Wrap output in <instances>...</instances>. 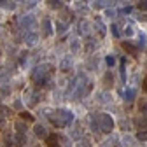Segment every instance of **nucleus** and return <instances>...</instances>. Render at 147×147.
I'll use <instances>...</instances> for the list:
<instances>
[{
    "label": "nucleus",
    "instance_id": "obj_1",
    "mask_svg": "<svg viewBox=\"0 0 147 147\" xmlns=\"http://www.w3.org/2000/svg\"><path fill=\"white\" fill-rule=\"evenodd\" d=\"M49 121L56 128H65V126H70L74 123V114L67 109H58L53 114H49Z\"/></svg>",
    "mask_w": 147,
    "mask_h": 147
},
{
    "label": "nucleus",
    "instance_id": "obj_2",
    "mask_svg": "<svg viewBox=\"0 0 147 147\" xmlns=\"http://www.w3.org/2000/svg\"><path fill=\"white\" fill-rule=\"evenodd\" d=\"M51 74H53V65L51 63L39 65L32 72V81L35 84H47V82H51Z\"/></svg>",
    "mask_w": 147,
    "mask_h": 147
},
{
    "label": "nucleus",
    "instance_id": "obj_3",
    "mask_svg": "<svg viewBox=\"0 0 147 147\" xmlns=\"http://www.w3.org/2000/svg\"><path fill=\"white\" fill-rule=\"evenodd\" d=\"M98 124H100V131H103V133H110L114 130V126H116L114 119L109 114H100L98 116Z\"/></svg>",
    "mask_w": 147,
    "mask_h": 147
},
{
    "label": "nucleus",
    "instance_id": "obj_4",
    "mask_svg": "<svg viewBox=\"0 0 147 147\" xmlns=\"http://www.w3.org/2000/svg\"><path fill=\"white\" fill-rule=\"evenodd\" d=\"M20 26L23 30H32V28L37 26V21H35V18L32 14H25V16L20 18Z\"/></svg>",
    "mask_w": 147,
    "mask_h": 147
},
{
    "label": "nucleus",
    "instance_id": "obj_5",
    "mask_svg": "<svg viewBox=\"0 0 147 147\" xmlns=\"http://www.w3.org/2000/svg\"><path fill=\"white\" fill-rule=\"evenodd\" d=\"M23 40H25L26 46L33 47V46H37V42H39V33H37V32H26L23 35Z\"/></svg>",
    "mask_w": 147,
    "mask_h": 147
},
{
    "label": "nucleus",
    "instance_id": "obj_6",
    "mask_svg": "<svg viewBox=\"0 0 147 147\" xmlns=\"http://www.w3.org/2000/svg\"><path fill=\"white\" fill-rule=\"evenodd\" d=\"M40 98H42V96H39V93H35L33 89H26V91H25V102H26L28 105H35Z\"/></svg>",
    "mask_w": 147,
    "mask_h": 147
},
{
    "label": "nucleus",
    "instance_id": "obj_7",
    "mask_svg": "<svg viewBox=\"0 0 147 147\" xmlns=\"http://www.w3.org/2000/svg\"><path fill=\"white\" fill-rule=\"evenodd\" d=\"M123 49L128 53V54H133V56H135V54H137V51H138V46L137 44H133V42H130V40H123Z\"/></svg>",
    "mask_w": 147,
    "mask_h": 147
},
{
    "label": "nucleus",
    "instance_id": "obj_8",
    "mask_svg": "<svg viewBox=\"0 0 147 147\" xmlns=\"http://www.w3.org/2000/svg\"><path fill=\"white\" fill-rule=\"evenodd\" d=\"M12 144H14L16 147H23V145L26 144V135H25V133H16V135L12 137Z\"/></svg>",
    "mask_w": 147,
    "mask_h": 147
},
{
    "label": "nucleus",
    "instance_id": "obj_9",
    "mask_svg": "<svg viewBox=\"0 0 147 147\" xmlns=\"http://www.w3.org/2000/svg\"><path fill=\"white\" fill-rule=\"evenodd\" d=\"M135 96H137V93H135L133 88H126V89L123 91V100H126V102H133Z\"/></svg>",
    "mask_w": 147,
    "mask_h": 147
},
{
    "label": "nucleus",
    "instance_id": "obj_10",
    "mask_svg": "<svg viewBox=\"0 0 147 147\" xmlns=\"http://www.w3.org/2000/svg\"><path fill=\"white\" fill-rule=\"evenodd\" d=\"M77 32H79V35H88V33L91 32V28H89V23H88L86 20H82V21H79V26H77Z\"/></svg>",
    "mask_w": 147,
    "mask_h": 147
},
{
    "label": "nucleus",
    "instance_id": "obj_11",
    "mask_svg": "<svg viewBox=\"0 0 147 147\" xmlns=\"http://www.w3.org/2000/svg\"><path fill=\"white\" fill-rule=\"evenodd\" d=\"M46 144H47V147H58L60 145V137L58 135H47Z\"/></svg>",
    "mask_w": 147,
    "mask_h": 147
},
{
    "label": "nucleus",
    "instance_id": "obj_12",
    "mask_svg": "<svg viewBox=\"0 0 147 147\" xmlns=\"http://www.w3.org/2000/svg\"><path fill=\"white\" fill-rule=\"evenodd\" d=\"M42 32H44L46 37L53 35V26H51V21L49 20H42Z\"/></svg>",
    "mask_w": 147,
    "mask_h": 147
},
{
    "label": "nucleus",
    "instance_id": "obj_13",
    "mask_svg": "<svg viewBox=\"0 0 147 147\" xmlns=\"http://www.w3.org/2000/svg\"><path fill=\"white\" fill-rule=\"evenodd\" d=\"M33 133H35L37 137H40V138L47 137V131H46V128H44L42 124H35V128H33Z\"/></svg>",
    "mask_w": 147,
    "mask_h": 147
},
{
    "label": "nucleus",
    "instance_id": "obj_14",
    "mask_svg": "<svg viewBox=\"0 0 147 147\" xmlns=\"http://www.w3.org/2000/svg\"><path fill=\"white\" fill-rule=\"evenodd\" d=\"M138 114L147 119V102L145 100H138Z\"/></svg>",
    "mask_w": 147,
    "mask_h": 147
},
{
    "label": "nucleus",
    "instance_id": "obj_15",
    "mask_svg": "<svg viewBox=\"0 0 147 147\" xmlns=\"http://www.w3.org/2000/svg\"><path fill=\"white\" fill-rule=\"evenodd\" d=\"M67 30H68V23H65V21L58 20V21H56V32H58L60 35H63Z\"/></svg>",
    "mask_w": 147,
    "mask_h": 147
},
{
    "label": "nucleus",
    "instance_id": "obj_16",
    "mask_svg": "<svg viewBox=\"0 0 147 147\" xmlns=\"http://www.w3.org/2000/svg\"><path fill=\"white\" fill-rule=\"evenodd\" d=\"M95 47H96V40H95V39H88V40H86V46H84V51H86V53H93Z\"/></svg>",
    "mask_w": 147,
    "mask_h": 147
},
{
    "label": "nucleus",
    "instance_id": "obj_17",
    "mask_svg": "<svg viewBox=\"0 0 147 147\" xmlns=\"http://www.w3.org/2000/svg\"><path fill=\"white\" fill-rule=\"evenodd\" d=\"M102 147H119V140L114 138V137H110V138H107V140L102 144Z\"/></svg>",
    "mask_w": 147,
    "mask_h": 147
},
{
    "label": "nucleus",
    "instance_id": "obj_18",
    "mask_svg": "<svg viewBox=\"0 0 147 147\" xmlns=\"http://www.w3.org/2000/svg\"><path fill=\"white\" fill-rule=\"evenodd\" d=\"M138 39H140V40H138L137 46H138V49H144V47L147 46V35H145L144 32H138Z\"/></svg>",
    "mask_w": 147,
    "mask_h": 147
},
{
    "label": "nucleus",
    "instance_id": "obj_19",
    "mask_svg": "<svg viewBox=\"0 0 147 147\" xmlns=\"http://www.w3.org/2000/svg\"><path fill=\"white\" fill-rule=\"evenodd\" d=\"M47 5L51 9H61L63 7V2H60V0H47Z\"/></svg>",
    "mask_w": 147,
    "mask_h": 147
},
{
    "label": "nucleus",
    "instance_id": "obj_20",
    "mask_svg": "<svg viewBox=\"0 0 147 147\" xmlns=\"http://www.w3.org/2000/svg\"><path fill=\"white\" fill-rule=\"evenodd\" d=\"M105 16L109 18V20H116V18H117V11H114L112 7H107L105 9Z\"/></svg>",
    "mask_w": 147,
    "mask_h": 147
},
{
    "label": "nucleus",
    "instance_id": "obj_21",
    "mask_svg": "<svg viewBox=\"0 0 147 147\" xmlns=\"http://www.w3.org/2000/svg\"><path fill=\"white\" fill-rule=\"evenodd\" d=\"M98 102H102V103H109V102H112V96H110L109 93H100V95H98Z\"/></svg>",
    "mask_w": 147,
    "mask_h": 147
},
{
    "label": "nucleus",
    "instance_id": "obj_22",
    "mask_svg": "<svg viewBox=\"0 0 147 147\" xmlns=\"http://www.w3.org/2000/svg\"><path fill=\"white\" fill-rule=\"evenodd\" d=\"M9 82V74L5 72V70H2V68H0V84H7Z\"/></svg>",
    "mask_w": 147,
    "mask_h": 147
},
{
    "label": "nucleus",
    "instance_id": "obj_23",
    "mask_svg": "<svg viewBox=\"0 0 147 147\" xmlns=\"http://www.w3.org/2000/svg\"><path fill=\"white\" fill-rule=\"evenodd\" d=\"M95 28L98 30V33H100V37H103L105 35V25L98 20V21H95Z\"/></svg>",
    "mask_w": 147,
    "mask_h": 147
},
{
    "label": "nucleus",
    "instance_id": "obj_24",
    "mask_svg": "<svg viewBox=\"0 0 147 147\" xmlns=\"http://www.w3.org/2000/svg\"><path fill=\"white\" fill-rule=\"evenodd\" d=\"M70 65H72V61H70V58L67 56V58H63V60H61V65H60V68H61L63 72H67V70L70 68Z\"/></svg>",
    "mask_w": 147,
    "mask_h": 147
},
{
    "label": "nucleus",
    "instance_id": "obj_25",
    "mask_svg": "<svg viewBox=\"0 0 147 147\" xmlns=\"http://www.w3.org/2000/svg\"><path fill=\"white\" fill-rule=\"evenodd\" d=\"M16 131H18V133H26V124H25L23 121L16 123Z\"/></svg>",
    "mask_w": 147,
    "mask_h": 147
},
{
    "label": "nucleus",
    "instance_id": "obj_26",
    "mask_svg": "<svg viewBox=\"0 0 147 147\" xmlns=\"http://www.w3.org/2000/svg\"><path fill=\"white\" fill-rule=\"evenodd\" d=\"M137 7L142 12H147V0H137Z\"/></svg>",
    "mask_w": 147,
    "mask_h": 147
},
{
    "label": "nucleus",
    "instance_id": "obj_27",
    "mask_svg": "<svg viewBox=\"0 0 147 147\" xmlns=\"http://www.w3.org/2000/svg\"><path fill=\"white\" fill-rule=\"evenodd\" d=\"M137 140H138V142H147V131H145V130H140V131L137 133Z\"/></svg>",
    "mask_w": 147,
    "mask_h": 147
},
{
    "label": "nucleus",
    "instance_id": "obj_28",
    "mask_svg": "<svg viewBox=\"0 0 147 147\" xmlns=\"http://www.w3.org/2000/svg\"><path fill=\"white\" fill-rule=\"evenodd\" d=\"M70 47H72V53H77V51H79V47H81V42H79L77 39H74V40L70 42Z\"/></svg>",
    "mask_w": 147,
    "mask_h": 147
},
{
    "label": "nucleus",
    "instance_id": "obj_29",
    "mask_svg": "<svg viewBox=\"0 0 147 147\" xmlns=\"http://www.w3.org/2000/svg\"><path fill=\"white\" fill-rule=\"evenodd\" d=\"M135 123H137V126H138V128H147V119H145V117H142V116H140L138 119H135Z\"/></svg>",
    "mask_w": 147,
    "mask_h": 147
},
{
    "label": "nucleus",
    "instance_id": "obj_30",
    "mask_svg": "<svg viewBox=\"0 0 147 147\" xmlns=\"http://www.w3.org/2000/svg\"><path fill=\"white\" fill-rule=\"evenodd\" d=\"M105 63H107V65H109L110 68H112V67L116 65V56H112V54H109V56L105 58Z\"/></svg>",
    "mask_w": 147,
    "mask_h": 147
},
{
    "label": "nucleus",
    "instance_id": "obj_31",
    "mask_svg": "<svg viewBox=\"0 0 147 147\" xmlns=\"http://www.w3.org/2000/svg\"><path fill=\"white\" fill-rule=\"evenodd\" d=\"M105 4H103V0H93V2H91V7L93 9H102Z\"/></svg>",
    "mask_w": 147,
    "mask_h": 147
},
{
    "label": "nucleus",
    "instance_id": "obj_32",
    "mask_svg": "<svg viewBox=\"0 0 147 147\" xmlns=\"http://www.w3.org/2000/svg\"><path fill=\"white\" fill-rule=\"evenodd\" d=\"M21 119H23V121H28V123H32V121H33V116H32L30 112H25V110H23V112H21Z\"/></svg>",
    "mask_w": 147,
    "mask_h": 147
},
{
    "label": "nucleus",
    "instance_id": "obj_33",
    "mask_svg": "<svg viewBox=\"0 0 147 147\" xmlns=\"http://www.w3.org/2000/svg\"><path fill=\"white\" fill-rule=\"evenodd\" d=\"M76 147H91V144H89V142H88L86 138H82V140H77Z\"/></svg>",
    "mask_w": 147,
    "mask_h": 147
},
{
    "label": "nucleus",
    "instance_id": "obj_34",
    "mask_svg": "<svg viewBox=\"0 0 147 147\" xmlns=\"http://www.w3.org/2000/svg\"><path fill=\"white\" fill-rule=\"evenodd\" d=\"M119 14H124V16L131 14V7H130V5H126V7H121V9H119Z\"/></svg>",
    "mask_w": 147,
    "mask_h": 147
},
{
    "label": "nucleus",
    "instance_id": "obj_35",
    "mask_svg": "<svg viewBox=\"0 0 147 147\" xmlns=\"http://www.w3.org/2000/svg\"><path fill=\"white\" fill-rule=\"evenodd\" d=\"M110 33H112L116 39L119 37V30H117V25H110Z\"/></svg>",
    "mask_w": 147,
    "mask_h": 147
},
{
    "label": "nucleus",
    "instance_id": "obj_36",
    "mask_svg": "<svg viewBox=\"0 0 147 147\" xmlns=\"http://www.w3.org/2000/svg\"><path fill=\"white\" fill-rule=\"evenodd\" d=\"M103 81H105V84H110V86H112V74L107 72V74H105V77H103Z\"/></svg>",
    "mask_w": 147,
    "mask_h": 147
},
{
    "label": "nucleus",
    "instance_id": "obj_37",
    "mask_svg": "<svg viewBox=\"0 0 147 147\" xmlns=\"http://www.w3.org/2000/svg\"><path fill=\"white\" fill-rule=\"evenodd\" d=\"M0 114H2V116H9V114H11V109L2 105V107H0Z\"/></svg>",
    "mask_w": 147,
    "mask_h": 147
},
{
    "label": "nucleus",
    "instance_id": "obj_38",
    "mask_svg": "<svg viewBox=\"0 0 147 147\" xmlns=\"http://www.w3.org/2000/svg\"><path fill=\"white\" fill-rule=\"evenodd\" d=\"M121 128H123V130H130V121H128V119H123V121H121Z\"/></svg>",
    "mask_w": 147,
    "mask_h": 147
},
{
    "label": "nucleus",
    "instance_id": "obj_39",
    "mask_svg": "<svg viewBox=\"0 0 147 147\" xmlns=\"http://www.w3.org/2000/svg\"><path fill=\"white\" fill-rule=\"evenodd\" d=\"M121 79H123V82H126V68H124V65H121Z\"/></svg>",
    "mask_w": 147,
    "mask_h": 147
},
{
    "label": "nucleus",
    "instance_id": "obj_40",
    "mask_svg": "<svg viewBox=\"0 0 147 147\" xmlns=\"http://www.w3.org/2000/svg\"><path fill=\"white\" fill-rule=\"evenodd\" d=\"M124 35H126V37H131V35H133V28H131V26H126V28H124Z\"/></svg>",
    "mask_w": 147,
    "mask_h": 147
},
{
    "label": "nucleus",
    "instance_id": "obj_41",
    "mask_svg": "<svg viewBox=\"0 0 147 147\" xmlns=\"http://www.w3.org/2000/svg\"><path fill=\"white\" fill-rule=\"evenodd\" d=\"M123 142H124V144H126V145H130V147H131V145H133V144H135V142H133V140H131V137H128V135H126V137H124V140H123Z\"/></svg>",
    "mask_w": 147,
    "mask_h": 147
},
{
    "label": "nucleus",
    "instance_id": "obj_42",
    "mask_svg": "<svg viewBox=\"0 0 147 147\" xmlns=\"http://www.w3.org/2000/svg\"><path fill=\"white\" fill-rule=\"evenodd\" d=\"M77 11H82V12H86V11H88V7H86V5H82V4H77Z\"/></svg>",
    "mask_w": 147,
    "mask_h": 147
},
{
    "label": "nucleus",
    "instance_id": "obj_43",
    "mask_svg": "<svg viewBox=\"0 0 147 147\" xmlns=\"http://www.w3.org/2000/svg\"><path fill=\"white\" fill-rule=\"evenodd\" d=\"M5 7H7V9H14V7H16V4H14V2H7V4H5Z\"/></svg>",
    "mask_w": 147,
    "mask_h": 147
},
{
    "label": "nucleus",
    "instance_id": "obj_44",
    "mask_svg": "<svg viewBox=\"0 0 147 147\" xmlns=\"http://www.w3.org/2000/svg\"><path fill=\"white\" fill-rule=\"evenodd\" d=\"M137 20H140V21H145V20H147V18H145L144 14H137Z\"/></svg>",
    "mask_w": 147,
    "mask_h": 147
},
{
    "label": "nucleus",
    "instance_id": "obj_45",
    "mask_svg": "<svg viewBox=\"0 0 147 147\" xmlns=\"http://www.w3.org/2000/svg\"><path fill=\"white\" fill-rule=\"evenodd\" d=\"M14 107H16V109H21L23 105H21V102H20V100H16V102H14Z\"/></svg>",
    "mask_w": 147,
    "mask_h": 147
},
{
    "label": "nucleus",
    "instance_id": "obj_46",
    "mask_svg": "<svg viewBox=\"0 0 147 147\" xmlns=\"http://www.w3.org/2000/svg\"><path fill=\"white\" fill-rule=\"evenodd\" d=\"M4 123H5V117H4L2 114H0V128H2V126H4Z\"/></svg>",
    "mask_w": 147,
    "mask_h": 147
},
{
    "label": "nucleus",
    "instance_id": "obj_47",
    "mask_svg": "<svg viewBox=\"0 0 147 147\" xmlns=\"http://www.w3.org/2000/svg\"><path fill=\"white\" fill-rule=\"evenodd\" d=\"M9 2V0H0V5H2V7H5V4Z\"/></svg>",
    "mask_w": 147,
    "mask_h": 147
},
{
    "label": "nucleus",
    "instance_id": "obj_48",
    "mask_svg": "<svg viewBox=\"0 0 147 147\" xmlns=\"http://www.w3.org/2000/svg\"><path fill=\"white\" fill-rule=\"evenodd\" d=\"M144 91L147 93V77H145V81H144Z\"/></svg>",
    "mask_w": 147,
    "mask_h": 147
},
{
    "label": "nucleus",
    "instance_id": "obj_49",
    "mask_svg": "<svg viewBox=\"0 0 147 147\" xmlns=\"http://www.w3.org/2000/svg\"><path fill=\"white\" fill-rule=\"evenodd\" d=\"M117 2H119V4H128L130 0H117Z\"/></svg>",
    "mask_w": 147,
    "mask_h": 147
},
{
    "label": "nucleus",
    "instance_id": "obj_50",
    "mask_svg": "<svg viewBox=\"0 0 147 147\" xmlns=\"http://www.w3.org/2000/svg\"><path fill=\"white\" fill-rule=\"evenodd\" d=\"M35 147H40V145H35Z\"/></svg>",
    "mask_w": 147,
    "mask_h": 147
},
{
    "label": "nucleus",
    "instance_id": "obj_51",
    "mask_svg": "<svg viewBox=\"0 0 147 147\" xmlns=\"http://www.w3.org/2000/svg\"><path fill=\"white\" fill-rule=\"evenodd\" d=\"M60 2H63V0H60Z\"/></svg>",
    "mask_w": 147,
    "mask_h": 147
}]
</instances>
